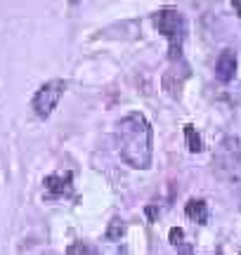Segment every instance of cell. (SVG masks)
Segmentation results:
<instances>
[{"label": "cell", "instance_id": "cell-1", "mask_svg": "<svg viewBox=\"0 0 241 255\" xmlns=\"http://www.w3.org/2000/svg\"><path fill=\"white\" fill-rule=\"evenodd\" d=\"M151 139H154V130L149 126V121L144 119V114H139V111L128 114L116 126V146H119V154L135 170L151 168V156H154Z\"/></svg>", "mask_w": 241, "mask_h": 255}, {"label": "cell", "instance_id": "cell-2", "mask_svg": "<svg viewBox=\"0 0 241 255\" xmlns=\"http://www.w3.org/2000/svg\"><path fill=\"white\" fill-rule=\"evenodd\" d=\"M158 33H163L168 38V45H170V62H182V40L187 33V24L185 17L177 12V9H161L154 17Z\"/></svg>", "mask_w": 241, "mask_h": 255}, {"label": "cell", "instance_id": "cell-3", "mask_svg": "<svg viewBox=\"0 0 241 255\" xmlns=\"http://www.w3.org/2000/svg\"><path fill=\"white\" fill-rule=\"evenodd\" d=\"M213 165L218 175L225 180H239L241 177V142L239 137H225L213 156Z\"/></svg>", "mask_w": 241, "mask_h": 255}, {"label": "cell", "instance_id": "cell-4", "mask_svg": "<svg viewBox=\"0 0 241 255\" xmlns=\"http://www.w3.org/2000/svg\"><path fill=\"white\" fill-rule=\"evenodd\" d=\"M64 90H66V83L62 81V78L47 81L38 88L36 95H33V100H31V109H33V114H36L38 119H47V116L57 109L59 100L64 97Z\"/></svg>", "mask_w": 241, "mask_h": 255}, {"label": "cell", "instance_id": "cell-5", "mask_svg": "<svg viewBox=\"0 0 241 255\" xmlns=\"http://www.w3.org/2000/svg\"><path fill=\"white\" fill-rule=\"evenodd\" d=\"M215 76L220 83H230L237 76V52L234 50H223L218 62H215Z\"/></svg>", "mask_w": 241, "mask_h": 255}, {"label": "cell", "instance_id": "cell-6", "mask_svg": "<svg viewBox=\"0 0 241 255\" xmlns=\"http://www.w3.org/2000/svg\"><path fill=\"white\" fill-rule=\"evenodd\" d=\"M45 189H47V196H50V199L71 194V173L50 175V177H45Z\"/></svg>", "mask_w": 241, "mask_h": 255}, {"label": "cell", "instance_id": "cell-7", "mask_svg": "<svg viewBox=\"0 0 241 255\" xmlns=\"http://www.w3.org/2000/svg\"><path fill=\"white\" fill-rule=\"evenodd\" d=\"M185 215H187L189 220L199 222V225H206V222H208V206H206V201H201V199L187 201Z\"/></svg>", "mask_w": 241, "mask_h": 255}, {"label": "cell", "instance_id": "cell-8", "mask_svg": "<svg viewBox=\"0 0 241 255\" xmlns=\"http://www.w3.org/2000/svg\"><path fill=\"white\" fill-rule=\"evenodd\" d=\"M168 237H170V244L180 251V255H192V246L185 241V232H182L180 227H173Z\"/></svg>", "mask_w": 241, "mask_h": 255}, {"label": "cell", "instance_id": "cell-9", "mask_svg": "<svg viewBox=\"0 0 241 255\" xmlns=\"http://www.w3.org/2000/svg\"><path fill=\"white\" fill-rule=\"evenodd\" d=\"M66 255H100L97 253V248L93 244H88V241H76L71 246L66 248Z\"/></svg>", "mask_w": 241, "mask_h": 255}, {"label": "cell", "instance_id": "cell-10", "mask_svg": "<svg viewBox=\"0 0 241 255\" xmlns=\"http://www.w3.org/2000/svg\"><path fill=\"white\" fill-rule=\"evenodd\" d=\"M185 137H187V149L196 154V151H201V137L196 135L194 126H185Z\"/></svg>", "mask_w": 241, "mask_h": 255}, {"label": "cell", "instance_id": "cell-11", "mask_svg": "<svg viewBox=\"0 0 241 255\" xmlns=\"http://www.w3.org/2000/svg\"><path fill=\"white\" fill-rule=\"evenodd\" d=\"M123 234H125V225H123L120 220H112V222H109V229H107V239H109V241H119Z\"/></svg>", "mask_w": 241, "mask_h": 255}, {"label": "cell", "instance_id": "cell-12", "mask_svg": "<svg viewBox=\"0 0 241 255\" xmlns=\"http://www.w3.org/2000/svg\"><path fill=\"white\" fill-rule=\"evenodd\" d=\"M232 5H234V9H237V14L241 17V0H232Z\"/></svg>", "mask_w": 241, "mask_h": 255}, {"label": "cell", "instance_id": "cell-13", "mask_svg": "<svg viewBox=\"0 0 241 255\" xmlns=\"http://www.w3.org/2000/svg\"><path fill=\"white\" fill-rule=\"evenodd\" d=\"M71 2H74V5H78V2H81V0H71Z\"/></svg>", "mask_w": 241, "mask_h": 255}, {"label": "cell", "instance_id": "cell-14", "mask_svg": "<svg viewBox=\"0 0 241 255\" xmlns=\"http://www.w3.org/2000/svg\"><path fill=\"white\" fill-rule=\"evenodd\" d=\"M239 255H241V253H239Z\"/></svg>", "mask_w": 241, "mask_h": 255}]
</instances>
